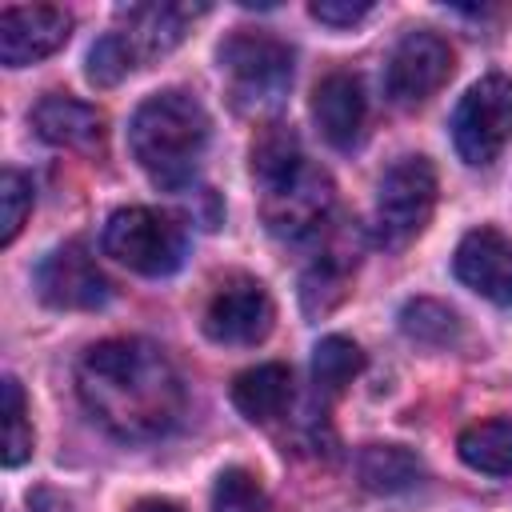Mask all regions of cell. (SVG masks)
<instances>
[{"label":"cell","instance_id":"cell-21","mask_svg":"<svg viewBox=\"0 0 512 512\" xmlns=\"http://www.w3.org/2000/svg\"><path fill=\"white\" fill-rule=\"evenodd\" d=\"M364 368V352L348 336H324L312 348V380L324 396H340Z\"/></svg>","mask_w":512,"mask_h":512},{"label":"cell","instance_id":"cell-25","mask_svg":"<svg viewBox=\"0 0 512 512\" xmlns=\"http://www.w3.org/2000/svg\"><path fill=\"white\" fill-rule=\"evenodd\" d=\"M212 512H268V496L248 468H224L212 484Z\"/></svg>","mask_w":512,"mask_h":512},{"label":"cell","instance_id":"cell-15","mask_svg":"<svg viewBox=\"0 0 512 512\" xmlns=\"http://www.w3.org/2000/svg\"><path fill=\"white\" fill-rule=\"evenodd\" d=\"M292 400V372L288 364H256L244 368L232 380V404L240 408V416H248L252 424H272L276 416L288 412Z\"/></svg>","mask_w":512,"mask_h":512},{"label":"cell","instance_id":"cell-7","mask_svg":"<svg viewBox=\"0 0 512 512\" xmlns=\"http://www.w3.org/2000/svg\"><path fill=\"white\" fill-rule=\"evenodd\" d=\"M264 192V224L272 236L280 240H312L328 228V216H332V180L324 168H316L312 160H304L292 176L260 188Z\"/></svg>","mask_w":512,"mask_h":512},{"label":"cell","instance_id":"cell-22","mask_svg":"<svg viewBox=\"0 0 512 512\" xmlns=\"http://www.w3.org/2000/svg\"><path fill=\"white\" fill-rule=\"evenodd\" d=\"M352 268H356V252L328 248V252L304 272V284H300L304 308H308V312H328V308L344 296V284H348Z\"/></svg>","mask_w":512,"mask_h":512},{"label":"cell","instance_id":"cell-5","mask_svg":"<svg viewBox=\"0 0 512 512\" xmlns=\"http://www.w3.org/2000/svg\"><path fill=\"white\" fill-rule=\"evenodd\" d=\"M436 208V172L424 156L396 160L376 188V240L384 248L412 244Z\"/></svg>","mask_w":512,"mask_h":512},{"label":"cell","instance_id":"cell-1","mask_svg":"<svg viewBox=\"0 0 512 512\" xmlns=\"http://www.w3.org/2000/svg\"><path fill=\"white\" fill-rule=\"evenodd\" d=\"M76 392L92 420L120 440L168 436L184 416V384L164 348L120 336L100 340L76 368Z\"/></svg>","mask_w":512,"mask_h":512},{"label":"cell","instance_id":"cell-28","mask_svg":"<svg viewBox=\"0 0 512 512\" xmlns=\"http://www.w3.org/2000/svg\"><path fill=\"white\" fill-rule=\"evenodd\" d=\"M132 512H184L180 504H172V500H160V496H148V500H140Z\"/></svg>","mask_w":512,"mask_h":512},{"label":"cell","instance_id":"cell-14","mask_svg":"<svg viewBox=\"0 0 512 512\" xmlns=\"http://www.w3.org/2000/svg\"><path fill=\"white\" fill-rule=\"evenodd\" d=\"M32 128L56 148H72V152L104 148V112L64 92H52L32 108Z\"/></svg>","mask_w":512,"mask_h":512},{"label":"cell","instance_id":"cell-26","mask_svg":"<svg viewBox=\"0 0 512 512\" xmlns=\"http://www.w3.org/2000/svg\"><path fill=\"white\" fill-rule=\"evenodd\" d=\"M32 212V184L24 172L4 168L0 176V244H12Z\"/></svg>","mask_w":512,"mask_h":512},{"label":"cell","instance_id":"cell-12","mask_svg":"<svg viewBox=\"0 0 512 512\" xmlns=\"http://www.w3.org/2000/svg\"><path fill=\"white\" fill-rule=\"evenodd\" d=\"M456 280L476 296L512 308V240L496 228H472L452 256Z\"/></svg>","mask_w":512,"mask_h":512},{"label":"cell","instance_id":"cell-6","mask_svg":"<svg viewBox=\"0 0 512 512\" xmlns=\"http://www.w3.org/2000/svg\"><path fill=\"white\" fill-rule=\"evenodd\" d=\"M512 140V80L492 72L476 80L452 116V144L464 164H492Z\"/></svg>","mask_w":512,"mask_h":512},{"label":"cell","instance_id":"cell-17","mask_svg":"<svg viewBox=\"0 0 512 512\" xmlns=\"http://www.w3.org/2000/svg\"><path fill=\"white\" fill-rule=\"evenodd\" d=\"M456 452L468 468L488 476H512V416L476 420L460 432Z\"/></svg>","mask_w":512,"mask_h":512},{"label":"cell","instance_id":"cell-11","mask_svg":"<svg viewBox=\"0 0 512 512\" xmlns=\"http://www.w3.org/2000/svg\"><path fill=\"white\" fill-rule=\"evenodd\" d=\"M72 36V16L56 4H12L0 12V60L8 68H28L60 52Z\"/></svg>","mask_w":512,"mask_h":512},{"label":"cell","instance_id":"cell-19","mask_svg":"<svg viewBox=\"0 0 512 512\" xmlns=\"http://www.w3.org/2000/svg\"><path fill=\"white\" fill-rule=\"evenodd\" d=\"M304 160H308V156H304L296 132L284 128V124H264V128L256 132V140H252V176H256L260 188H268V184L292 176Z\"/></svg>","mask_w":512,"mask_h":512},{"label":"cell","instance_id":"cell-4","mask_svg":"<svg viewBox=\"0 0 512 512\" xmlns=\"http://www.w3.org/2000/svg\"><path fill=\"white\" fill-rule=\"evenodd\" d=\"M220 68L228 72L232 104L240 112H268L292 84V48L268 32L240 28L220 44Z\"/></svg>","mask_w":512,"mask_h":512},{"label":"cell","instance_id":"cell-3","mask_svg":"<svg viewBox=\"0 0 512 512\" xmlns=\"http://www.w3.org/2000/svg\"><path fill=\"white\" fill-rule=\"evenodd\" d=\"M100 244L116 264H124L140 276H172L184 264L188 232L176 216L132 204V208H116L108 216Z\"/></svg>","mask_w":512,"mask_h":512},{"label":"cell","instance_id":"cell-9","mask_svg":"<svg viewBox=\"0 0 512 512\" xmlns=\"http://www.w3.org/2000/svg\"><path fill=\"white\" fill-rule=\"evenodd\" d=\"M36 292L60 312H96L108 304L112 284L84 244H60L36 264Z\"/></svg>","mask_w":512,"mask_h":512},{"label":"cell","instance_id":"cell-10","mask_svg":"<svg viewBox=\"0 0 512 512\" xmlns=\"http://www.w3.org/2000/svg\"><path fill=\"white\" fill-rule=\"evenodd\" d=\"M272 320H276L272 296L264 292L260 280L240 272L220 280V288L204 308V332L216 344H260L272 332Z\"/></svg>","mask_w":512,"mask_h":512},{"label":"cell","instance_id":"cell-13","mask_svg":"<svg viewBox=\"0 0 512 512\" xmlns=\"http://www.w3.org/2000/svg\"><path fill=\"white\" fill-rule=\"evenodd\" d=\"M368 100L352 72H328L312 92V120L332 148H352L364 132Z\"/></svg>","mask_w":512,"mask_h":512},{"label":"cell","instance_id":"cell-2","mask_svg":"<svg viewBox=\"0 0 512 512\" xmlns=\"http://www.w3.org/2000/svg\"><path fill=\"white\" fill-rule=\"evenodd\" d=\"M208 128L204 104L184 88H168L132 112L128 148L156 188L184 192L208 148Z\"/></svg>","mask_w":512,"mask_h":512},{"label":"cell","instance_id":"cell-24","mask_svg":"<svg viewBox=\"0 0 512 512\" xmlns=\"http://www.w3.org/2000/svg\"><path fill=\"white\" fill-rule=\"evenodd\" d=\"M28 456H32V424H28L24 388L16 376H4V464L16 468Z\"/></svg>","mask_w":512,"mask_h":512},{"label":"cell","instance_id":"cell-16","mask_svg":"<svg viewBox=\"0 0 512 512\" xmlns=\"http://www.w3.org/2000/svg\"><path fill=\"white\" fill-rule=\"evenodd\" d=\"M204 12V8H188V4H132L124 8L120 16L128 20L124 36L128 44L136 48V56H156V52H168L172 44H180L188 20Z\"/></svg>","mask_w":512,"mask_h":512},{"label":"cell","instance_id":"cell-23","mask_svg":"<svg viewBox=\"0 0 512 512\" xmlns=\"http://www.w3.org/2000/svg\"><path fill=\"white\" fill-rule=\"evenodd\" d=\"M136 64H140V56H136V48L128 44V36H124V32H108V36H100V40L92 44V52H88V80H92L96 88H112V84H120Z\"/></svg>","mask_w":512,"mask_h":512},{"label":"cell","instance_id":"cell-18","mask_svg":"<svg viewBox=\"0 0 512 512\" xmlns=\"http://www.w3.org/2000/svg\"><path fill=\"white\" fill-rule=\"evenodd\" d=\"M356 472H360V484L368 488V492H384V496H392V492H408L416 480H420V460L408 452V448H400V444H368L364 452H360V460H356Z\"/></svg>","mask_w":512,"mask_h":512},{"label":"cell","instance_id":"cell-27","mask_svg":"<svg viewBox=\"0 0 512 512\" xmlns=\"http://www.w3.org/2000/svg\"><path fill=\"white\" fill-rule=\"evenodd\" d=\"M308 12H312L320 24H332V28H352L356 20H364V16L372 12V4H368V0H316Z\"/></svg>","mask_w":512,"mask_h":512},{"label":"cell","instance_id":"cell-8","mask_svg":"<svg viewBox=\"0 0 512 512\" xmlns=\"http://www.w3.org/2000/svg\"><path fill=\"white\" fill-rule=\"evenodd\" d=\"M448 76H452L448 40L428 28H416V32H404L400 44L392 48L388 68H384V88H388L392 104L416 108L428 96H436L448 84Z\"/></svg>","mask_w":512,"mask_h":512},{"label":"cell","instance_id":"cell-20","mask_svg":"<svg viewBox=\"0 0 512 512\" xmlns=\"http://www.w3.org/2000/svg\"><path fill=\"white\" fill-rule=\"evenodd\" d=\"M400 332L416 344H428V348H452L460 340L464 324L448 304L420 296V300H408L400 308Z\"/></svg>","mask_w":512,"mask_h":512}]
</instances>
